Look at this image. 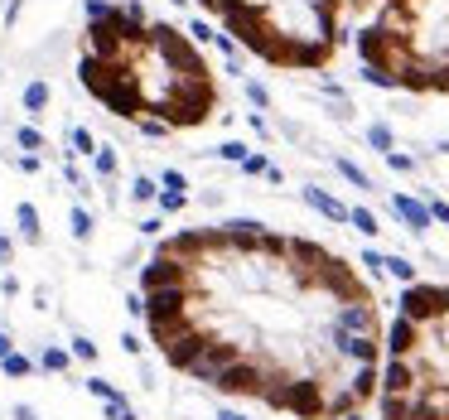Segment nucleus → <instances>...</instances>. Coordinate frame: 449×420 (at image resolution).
Listing matches in <instances>:
<instances>
[{
	"label": "nucleus",
	"instance_id": "9",
	"mask_svg": "<svg viewBox=\"0 0 449 420\" xmlns=\"http://www.w3.org/2000/svg\"><path fill=\"white\" fill-rule=\"evenodd\" d=\"M155 194H160V179L155 174H135L130 179V203H155Z\"/></svg>",
	"mask_w": 449,
	"mask_h": 420
},
{
	"label": "nucleus",
	"instance_id": "14",
	"mask_svg": "<svg viewBox=\"0 0 449 420\" xmlns=\"http://www.w3.org/2000/svg\"><path fill=\"white\" fill-rule=\"evenodd\" d=\"M44 106H49V83H44V78H34V83L24 87V111H34V116H39Z\"/></svg>",
	"mask_w": 449,
	"mask_h": 420
},
{
	"label": "nucleus",
	"instance_id": "20",
	"mask_svg": "<svg viewBox=\"0 0 449 420\" xmlns=\"http://www.w3.org/2000/svg\"><path fill=\"white\" fill-rule=\"evenodd\" d=\"M15 140H19V150H34V155L44 150V135H39L34 126H19V131H15Z\"/></svg>",
	"mask_w": 449,
	"mask_h": 420
},
{
	"label": "nucleus",
	"instance_id": "21",
	"mask_svg": "<svg viewBox=\"0 0 449 420\" xmlns=\"http://www.w3.org/2000/svg\"><path fill=\"white\" fill-rule=\"evenodd\" d=\"M266 169H271V160H266V155H256V150H251V155L242 160V174H251V179H256V174L266 179Z\"/></svg>",
	"mask_w": 449,
	"mask_h": 420
},
{
	"label": "nucleus",
	"instance_id": "25",
	"mask_svg": "<svg viewBox=\"0 0 449 420\" xmlns=\"http://www.w3.org/2000/svg\"><path fill=\"white\" fill-rule=\"evenodd\" d=\"M121 348H126L130 358H140V353H145V343H140V333H135V328H130V333H121Z\"/></svg>",
	"mask_w": 449,
	"mask_h": 420
},
{
	"label": "nucleus",
	"instance_id": "28",
	"mask_svg": "<svg viewBox=\"0 0 449 420\" xmlns=\"http://www.w3.org/2000/svg\"><path fill=\"white\" fill-rule=\"evenodd\" d=\"M246 97H251L256 106H271V92H266L261 83H246Z\"/></svg>",
	"mask_w": 449,
	"mask_h": 420
},
{
	"label": "nucleus",
	"instance_id": "26",
	"mask_svg": "<svg viewBox=\"0 0 449 420\" xmlns=\"http://www.w3.org/2000/svg\"><path fill=\"white\" fill-rule=\"evenodd\" d=\"M140 232H145V237H160V232H164V217H160V212H150V217L140 222Z\"/></svg>",
	"mask_w": 449,
	"mask_h": 420
},
{
	"label": "nucleus",
	"instance_id": "17",
	"mask_svg": "<svg viewBox=\"0 0 449 420\" xmlns=\"http://www.w3.org/2000/svg\"><path fill=\"white\" fill-rule=\"evenodd\" d=\"M338 174L353 184V189H372V179H367V169H357L353 160H338Z\"/></svg>",
	"mask_w": 449,
	"mask_h": 420
},
{
	"label": "nucleus",
	"instance_id": "34",
	"mask_svg": "<svg viewBox=\"0 0 449 420\" xmlns=\"http://www.w3.org/2000/svg\"><path fill=\"white\" fill-rule=\"evenodd\" d=\"M218 420H246V416H242V411H227V406H223V411H218Z\"/></svg>",
	"mask_w": 449,
	"mask_h": 420
},
{
	"label": "nucleus",
	"instance_id": "32",
	"mask_svg": "<svg viewBox=\"0 0 449 420\" xmlns=\"http://www.w3.org/2000/svg\"><path fill=\"white\" fill-rule=\"evenodd\" d=\"M372 0H343V15H353V10H367Z\"/></svg>",
	"mask_w": 449,
	"mask_h": 420
},
{
	"label": "nucleus",
	"instance_id": "31",
	"mask_svg": "<svg viewBox=\"0 0 449 420\" xmlns=\"http://www.w3.org/2000/svg\"><path fill=\"white\" fill-rule=\"evenodd\" d=\"M5 353H15V338H10V333L0 328V358H5Z\"/></svg>",
	"mask_w": 449,
	"mask_h": 420
},
{
	"label": "nucleus",
	"instance_id": "11",
	"mask_svg": "<svg viewBox=\"0 0 449 420\" xmlns=\"http://www.w3.org/2000/svg\"><path fill=\"white\" fill-rule=\"evenodd\" d=\"M179 208H189V194H179V189H160L155 194V212L160 217H169V212H179Z\"/></svg>",
	"mask_w": 449,
	"mask_h": 420
},
{
	"label": "nucleus",
	"instance_id": "8",
	"mask_svg": "<svg viewBox=\"0 0 449 420\" xmlns=\"http://www.w3.org/2000/svg\"><path fill=\"white\" fill-rule=\"evenodd\" d=\"M15 217H19V237H24V242H39V237H44V227H39V208H34V203H19Z\"/></svg>",
	"mask_w": 449,
	"mask_h": 420
},
{
	"label": "nucleus",
	"instance_id": "18",
	"mask_svg": "<svg viewBox=\"0 0 449 420\" xmlns=\"http://www.w3.org/2000/svg\"><path fill=\"white\" fill-rule=\"evenodd\" d=\"M68 353H73V358H83V362H97V358H102V353H97V343H92L87 333H78V338L68 343Z\"/></svg>",
	"mask_w": 449,
	"mask_h": 420
},
{
	"label": "nucleus",
	"instance_id": "13",
	"mask_svg": "<svg viewBox=\"0 0 449 420\" xmlns=\"http://www.w3.org/2000/svg\"><path fill=\"white\" fill-rule=\"evenodd\" d=\"M68 227H73V237H78V242H92V212L83 208V203H73V212H68Z\"/></svg>",
	"mask_w": 449,
	"mask_h": 420
},
{
	"label": "nucleus",
	"instance_id": "33",
	"mask_svg": "<svg viewBox=\"0 0 449 420\" xmlns=\"http://www.w3.org/2000/svg\"><path fill=\"white\" fill-rule=\"evenodd\" d=\"M15 420H39V416H34L29 406H15Z\"/></svg>",
	"mask_w": 449,
	"mask_h": 420
},
{
	"label": "nucleus",
	"instance_id": "24",
	"mask_svg": "<svg viewBox=\"0 0 449 420\" xmlns=\"http://www.w3.org/2000/svg\"><path fill=\"white\" fill-rule=\"evenodd\" d=\"M160 189H179V194H189V179H184V169H164V174H160Z\"/></svg>",
	"mask_w": 449,
	"mask_h": 420
},
{
	"label": "nucleus",
	"instance_id": "23",
	"mask_svg": "<svg viewBox=\"0 0 449 420\" xmlns=\"http://www.w3.org/2000/svg\"><path fill=\"white\" fill-rule=\"evenodd\" d=\"M87 392H92L97 401H112V396H116V392H121V387H112L107 377H87Z\"/></svg>",
	"mask_w": 449,
	"mask_h": 420
},
{
	"label": "nucleus",
	"instance_id": "29",
	"mask_svg": "<svg viewBox=\"0 0 449 420\" xmlns=\"http://www.w3.org/2000/svg\"><path fill=\"white\" fill-rule=\"evenodd\" d=\"M362 266H372V271L382 276V251H372V246H367V251H362Z\"/></svg>",
	"mask_w": 449,
	"mask_h": 420
},
{
	"label": "nucleus",
	"instance_id": "3",
	"mask_svg": "<svg viewBox=\"0 0 449 420\" xmlns=\"http://www.w3.org/2000/svg\"><path fill=\"white\" fill-rule=\"evenodd\" d=\"M305 203H310L314 212H324L329 222H348V203H338L334 194H324L319 184H310V189H305Z\"/></svg>",
	"mask_w": 449,
	"mask_h": 420
},
{
	"label": "nucleus",
	"instance_id": "10",
	"mask_svg": "<svg viewBox=\"0 0 449 420\" xmlns=\"http://www.w3.org/2000/svg\"><path fill=\"white\" fill-rule=\"evenodd\" d=\"M34 367H39V362L24 358V353H5V358H0V372H5V377H34Z\"/></svg>",
	"mask_w": 449,
	"mask_h": 420
},
{
	"label": "nucleus",
	"instance_id": "6",
	"mask_svg": "<svg viewBox=\"0 0 449 420\" xmlns=\"http://www.w3.org/2000/svg\"><path fill=\"white\" fill-rule=\"evenodd\" d=\"M92 169H97V179L116 184V174H121V155H116L112 145H97V155H92Z\"/></svg>",
	"mask_w": 449,
	"mask_h": 420
},
{
	"label": "nucleus",
	"instance_id": "1",
	"mask_svg": "<svg viewBox=\"0 0 449 420\" xmlns=\"http://www.w3.org/2000/svg\"><path fill=\"white\" fill-rule=\"evenodd\" d=\"M78 83L97 106H107L116 121H130L150 140L198 131L223 106L203 49L184 29L150 19L140 0H87Z\"/></svg>",
	"mask_w": 449,
	"mask_h": 420
},
{
	"label": "nucleus",
	"instance_id": "16",
	"mask_svg": "<svg viewBox=\"0 0 449 420\" xmlns=\"http://www.w3.org/2000/svg\"><path fill=\"white\" fill-rule=\"evenodd\" d=\"M107 406V420H140L135 411H130V401H126V392H116L112 401H102Z\"/></svg>",
	"mask_w": 449,
	"mask_h": 420
},
{
	"label": "nucleus",
	"instance_id": "30",
	"mask_svg": "<svg viewBox=\"0 0 449 420\" xmlns=\"http://www.w3.org/2000/svg\"><path fill=\"white\" fill-rule=\"evenodd\" d=\"M10 261H15V242H10V237H0V266H10Z\"/></svg>",
	"mask_w": 449,
	"mask_h": 420
},
{
	"label": "nucleus",
	"instance_id": "15",
	"mask_svg": "<svg viewBox=\"0 0 449 420\" xmlns=\"http://www.w3.org/2000/svg\"><path fill=\"white\" fill-rule=\"evenodd\" d=\"M348 222H353L362 237H377V232H382V222H377V212L372 208H348Z\"/></svg>",
	"mask_w": 449,
	"mask_h": 420
},
{
	"label": "nucleus",
	"instance_id": "27",
	"mask_svg": "<svg viewBox=\"0 0 449 420\" xmlns=\"http://www.w3.org/2000/svg\"><path fill=\"white\" fill-rule=\"evenodd\" d=\"M425 208H430V222H445V227H449V203H440V199H430Z\"/></svg>",
	"mask_w": 449,
	"mask_h": 420
},
{
	"label": "nucleus",
	"instance_id": "12",
	"mask_svg": "<svg viewBox=\"0 0 449 420\" xmlns=\"http://www.w3.org/2000/svg\"><path fill=\"white\" fill-rule=\"evenodd\" d=\"M367 140H372V150H377V155L396 150V135H391V126H387V121H372V126H367Z\"/></svg>",
	"mask_w": 449,
	"mask_h": 420
},
{
	"label": "nucleus",
	"instance_id": "22",
	"mask_svg": "<svg viewBox=\"0 0 449 420\" xmlns=\"http://www.w3.org/2000/svg\"><path fill=\"white\" fill-rule=\"evenodd\" d=\"M382 160H387V165H391L396 174H416V160H411V155H401V150H387Z\"/></svg>",
	"mask_w": 449,
	"mask_h": 420
},
{
	"label": "nucleus",
	"instance_id": "4",
	"mask_svg": "<svg viewBox=\"0 0 449 420\" xmlns=\"http://www.w3.org/2000/svg\"><path fill=\"white\" fill-rule=\"evenodd\" d=\"M39 372H49V377H63V372H73V353H68L63 343H49V348L39 353Z\"/></svg>",
	"mask_w": 449,
	"mask_h": 420
},
{
	"label": "nucleus",
	"instance_id": "7",
	"mask_svg": "<svg viewBox=\"0 0 449 420\" xmlns=\"http://www.w3.org/2000/svg\"><path fill=\"white\" fill-rule=\"evenodd\" d=\"M382 271H387L391 280H401V285H416V280H421V276H416V266H411L406 256H396V251H391V256H382Z\"/></svg>",
	"mask_w": 449,
	"mask_h": 420
},
{
	"label": "nucleus",
	"instance_id": "19",
	"mask_svg": "<svg viewBox=\"0 0 449 420\" xmlns=\"http://www.w3.org/2000/svg\"><path fill=\"white\" fill-rule=\"evenodd\" d=\"M218 155L232 160V165H242V160L251 155V145H246V140H223V145H218Z\"/></svg>",
	"mask_w": 449,
	"mask_h": 420
},
{
	"label": "nucleus",
	"instance_id": "5",
	"mask_svg": "<svg viewBox=\"0 0 449 420\" xmlns=\"http://www.w3.org/2000/svg\"><path fill=\"white\" fill-rule=\"evenodd\" d=\"M68 155H73V160H92V155H97V135H92L87 126H73V131H68Z\"/></svg>",
	"mask_w": 449,
	"mask_h": 420
},
{
	"label": "nucleus",
	"instance_id": "2",
	"mask_svg": "<svg viewBox=\"0 0 449 420\" xmlns=\"http://www.w3.org/2000/svg\"><path fill=\"white\" fill-rule=\"evenodd\" d=\"M391 212H396V217L406 222V232H416V237L430 227V208H425L421 199H411V194H391Z\"/></svg>",
	"mask_w": 449,
	"mask_h": 420
}]
</instances>
